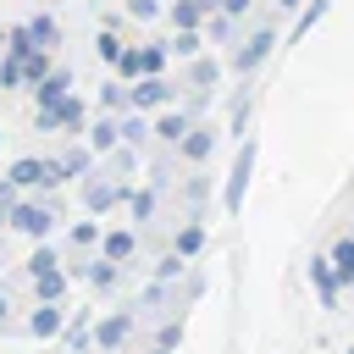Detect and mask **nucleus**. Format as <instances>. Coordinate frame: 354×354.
<instances>
[{"instance_id":"7","label":"nucleus","mask_w":354,"mask_h":354,"mask_svg":"<svg viewBox=\"0 0 354 354\" xmlns=\"http://www.w3.org/2000/svg\"><path fill=\"white\" fill-rule=\"evenodd\" d=\"M122 194H127V183H122V177H111V171H88V177H83V210H88V216L116 210V205H122Z\"/></svg>"},{"instance_id":"23","label":"nucleus","mask_w":354,"mask_h":354,"mask_svg":"<svg viewBox=\"0 0 354 354\" xmlns=\"http://www.w3.org/2000/svg\"><path fill=\"white\" fill-rule=\"evenodd\" d=\"M61 94H72V72H61V66L33 83V105H50V100H61Z\"/></svg>"},{"instance_id":"28","label":"nucleus","mask_w":354,"mask_h":354,"mask_svg":"<svg viewBox=\"0 0 354 354\" xmlns=\"http://www.w3.org/2000/svg\"><path fill=\"white\" fill-rule=\"evenodd\" d=\"M28 33H33L44 50H55V44H61V22H55L50 11H33V17H28Z\"/></svg>"},{"instance_id":"34","label":"nucleus","mask_w":354,"mask_h":354,"mask_svg":"<svg viewBox=\"0 0 354 354\" xmlns=\"http://www.w3.org/2000/svg\"><path fill=\"white\" fill-rule=\"evenodd\" d=\"M332 11V0H310V6H299V22H293V39H310V28L321 22Z\"/></svg>"},{"instance_id":"41","label":"nucleus","mask_w":354,"mask_h":354,"mask_svg":"<svg viewBox=\"0 0 354 354\" xmlns=\"http://www.w3.org/2000/svg\"><path fill=\"white\" fill-rule=\"evenodd\" d=\"M221 11H227V17H238V22H243V17H249V11H254V0H221Z\"/></svg>"},{"instance_id":"36","label":"nucleus","mask_w":354,"mask_h":354,"mask_svg":"<svg viewBox=\"0 0 354 354\" xmlns=\"http://www.w3.org/2000/svg\"><path fill=\"white\" fill-rule=\"evenodd\" d=\"M22 61H28V77H33V83H39V77H50V72H55V66H50V50H44V44H33V50H28V55H22Z\"/></svg>"},{"instance_id":"2","label":"nucleus","mask_w":354,"mask_h":354,"mask_svg":"<svg viewBox=\"0 0 354 354\" xmlns=\"http://www.w3.org/2000/svg\"><path fill=\"white\" fill-rule=\"evenodd\" d=\"M55 221H61V205H55V188H50L44 199H33V194H22V199L11 205V232H22V238H33V243H44V238L55 232Z\"/></svg>"},{"instance_id":"45","label":"nucleus","mask_w":354,"mask_h":354,"mask_svg":"<svg viewBox=\"0 0 354 354\" xmlns=\"http://www.w3.org/2000/svg\"><path fill=\"white\" fill-rule=\"evenodd\" d=\"M277 6H282V11H299V6H304V0H277Z\"/></svg>"},{"instance_id":"4","label":"nucleus","mask_w":354,"mask_h":354,"mask_svg":"<svg viewBox=\"0 0 354 354\" xmlns=\"http://www.w3.org/2000/svg\"><path fill=\"white\" fill-rule=\"evenodd\" d=\"M254 160H260V149L243 138V144H238V160H232V171H227V183H221V210H227V216L243 210V194H249V177H254Z\"/></svg>"},{"instance_id":"47","label":"nucleus","mask_w":354,"mask_h":354,"mask_svg":"<svg viewBox=\"0 0 354 354\" xmlns=\"http://www.w3.org/2000/svg\"><path fill=\"white\" fill-rule=\"evenodd\" d=\"M149 354H171V348H166V343H155V348H149Z\"/></svg>"},{"instance_id":"27","label":"nucleus","mask_w":354,"mask_h":354,"mask_svg":"<svg viewBox=\"0 0 354 354\" xmlns=\"http://www.w3.org/2000/svg\"><path fill=\"white\" fill-rule=\"evenodd\" d=\"M0 88H33V77H28V61H22V55H6V50H0Z\"/></svg>"},{"instance_id":"11","label":"nucleus","mask_w":354,"mask_h":354,"mask_svg":"<svg viewBox=\"0 0 354 354\" xmlns=\"http://www.w3.org/2000/svg\"><path fill=\"white\" fill-rule=\"evenodd\" d=\"M171 155H177V160H188V166H205V160L216 155V127L194 122V127H188V138H183V144H177Z\"/></svg>"},{"instance_id":"1","label":"nucleus","mask_w":354,"mask_h":354,"mask_svg":"<svg viewBox=\"0 0 354 354\" xmlns=\"http://www.w3.org/2000/svg\"><path fill=\"white\" fill-rule=\"evenodd\" d=\"M33 127H39V133L83 138V133H88V105H83V94H61V100H50V105H33Z\"/></svg>"},{"instance_id":"32","label":"nucleus","mask_w":354,"mask_h":354,"mask_svg":"<svg viewBox=\"0 0 354 354\" xmlns=\"http://www.w3.org/2000/svg\"><path fill=\"white\" fill-rule=\"evenodd\" d=\"M122 50H127V39H122V33H116V22H111V28L94 39V55H100L105 66H116V61H122Z\"/></svg>"},{"instance_id":"8","label":"nucleus","mask_w":354,"mask_h":354,"mask_svg":"<svg viewBox=\"0 0 354 354\" xmlns=\"http://www.w3.org/2000/svg\"><path fill=\"white\" fill-rule=\"evenodd\" d=\"M166 105H177V83L166 77V72H149V77H138L133 83V111H166Z\"/></svg>"},{"instance_id":"3","label":"nucleus","mask_w":354,"mask_h":354,"mask_svg":"<svg viewBox=\"0 0 354 354\" xmlns=\"http://www.w3.org/2000/svg\"><path fill=\"white\" fill-rule=\"evenodd\" d=\"M22 194H50V188H61L66 177H61V160L55 155H22V160H11V171H6Z\"/></svg>"},{"instance_id":"21","label":"nucleus","mask_w":354,"mask_h":354,"mask_svg":"<svg viewBox=\"0 0 354 354\" xmlns=\"http://www.w3.org/2000/svg\"><path fill=\"white\" fill-rule=\"evenodd\" d=\"M94 94H100V111H111V116H122V111L133 105V83H127V77H111V83H100Z\"/></svg>"},{"instance_id":"19","label":"nucleus","mask_w":354,"mask_h":354,"mask_svg":"<svg viewBox=\"0 0 354 354\" xmlns=\"http://www.w3.org/2000/svg\"><path fill=\"white\" fill-rule=\"evenodd\" d=\"M216 83H221V61H216V55H194V61H188V83H183V88L210 94Z\"/></svg>"},{"instance_id":"40","label":"nucleus","mask_w":354,"mask_h":354,"mask_svg":"<svg viewBox=\"0 0 354 354\" xmlns=\"http://www.w3.org/2000/svg\"><path fill=\"white\" fill-rule=\"evenodd\" d=\"M155 343H166V348H177V343H183V321H166V326H160V337H155Z\"/></svg>"},{"instance_id":"17","label":"nucleus","mask_w":354,"mask_h":354,"mask_svg":"<svg viewBox=\"0 0 354 354\" xmlns=\"http://www.w3.org/2000/svg\"><path fill=\"white\" fill-rule=\"evenodd\" d=\"M100 243H105V227H100V216H88V221H72V232H66V249H72V254H100Z\"/></svg>"},{"instance_id":"43","label":"nucleus","mask_w":354,"mask_h":354,"mask_svg":"<svg viewBox=\"0 0 354 354\" xmlns=\"http://www.w3.org/2000/svg\"><path fill=\"white\" fill-rule=\"evenodd\" d=\"M11 326H17V321H11V299L0 293V332H11Z\"/></svg>"},{"instance_id":"49","label":"nucleus","mask_w":354,"mask_h":354,"mask_svg":"<svg viewBox=\"0 0 354 354\" xmlns=\"http://www.w3.org/2000/svg\"><path fill=\"white\" fill-rule=\"evenodd\" d=\"M348 232H354V227H348Z\"/></svg>"},{"instance_id":"6","label":"nucleus","mask_w":354,"mask_h":354,"mask_svg":"<svg viewBox=\"0 0 354 354\" xmlns=\"http://www.w3.org/2000/svg\"><path fill=\"white\" fill-rule=\"evenodd\" d=\"M66 304L61 299H33V310H28V321H22V332L28 337H39V343H55L61 332H66Z\"/></svg>"},{"instance_id":"30","label":"nucleus","mask_w":354,"mask_h":354,"mask_svg":"<svg viewBox=\"0 0 354 354\" xmlns=\"http://www.w3.org/2000/svg\"><path fill=\"white\" fill-rule=\"evenodd\" d=\"M166 66H171V44H138V77L166 72Z\"/></svg>"},{"instance_id":"33","label":"nucleus","mask_w":354,"mask_h":354,"mask_svg":"<svg viewBox=\"0 0 354 354\" xmlns=\"http://www.w3.org/2000/svg\"><path fill=\"white\" fill-rule=\"evenodd\" d=\"M171 249L194 260V254L205 249V227H199V221H183V227H177V238H171Z\"/></svg>"},{"instance_id":"26","label":"nucleus","mask_w":354,"mask_h":354,"mask_svg":"<svg viewBox=\"0 0 354 354\" xmlns=\"http://www.w3.org/2000/svg\"><path fill=\"white\" fill-rule=\"evenodd\" d=\"M166 17H171V28H205V17H210V11H205L199 0H171V6H166Z\"/></svg>"},{"instance_id":"18","label":"nucleus","mask_w":354,"mask_h":354,"mask_svg":"<svg viewBox=\"0 0 354 354\" xmlns=\"http://www.w3.org/2000/svg\"><path fill=\"white\" fill-rule=\"evenodd\" d=\"M55 160H61V177H66V183H72V177H88V171H94V160H100V155H94V149H88V138H83V144H66V149H61V155H55Z\"/></svg>"},{"instance_id":"48","label":"nucleus","mask_w":354,"mask_h":354,"mask_svg":"<svg viewBox=\"0 0 354 354\" xmlns=\"http://www.w3.org/2000/svg\"><path fill=\"white\" fill-rule=\"evenodd\" d=\"M0 138H6V133H0Z\"/></svg>"},{"instance_id":"10","label":"nucleus","mask_w":354,"mask_h":354,"mask_svg":"<svg viewBox=\"0 0 354 354\" xmlns=\"http://www.w3.org/2000/svg\"><path fill=\"white\" fill-rule=\"evenodd\" d=\"M188 127H194V111H188V105H183V111H177V105L155 111V138H160L166 149H177V144L188 138Z\"/></svg>"},{"instance_id":"24","label":"nucleus","mask_w":354,"mask_h":354,"mask_svg":"<svg viewBox=\"0 0 354 354\" xmlns=\"http://www.w3.org/2000/svg\"><path fill=\"white\" fill-rule=\"evenodd\" d=\"M61 337H66V348H72V354H83V348L94 343V321H88V310H72V321H66V332H61Z\"/></svg>"},{"instance_id":"31","label":"nucleus","mask_w":354,"mask_h":354,"mask_svg":"<svg viewBox=\"0 0 354 354\" xmlns=\"http://www.w3.org/2000/svg\"><path fill=\"white\" fill-rule=\"evenodd\" d=\"M326 254H332V266H337V277H343V288H348V282H354V232H343Z\"/></svg>"},{"instance_id":"29","label":"nucleus","mask_w":354,"mask_h":354,"mask_svg":"<svg viewBox=\"0 0 354 354\" xmlns=\"http://www.w3.org/2000/svg\"><path fill=\"white\" fill-rule=\"evenodd\" d=\"M205 39H210V44H232V39H238V17L210 11V17H205Z\"/></svg>"},{"instance_id":"46","label":"nucleus","mask_w":354,"mask_h":354,"mask_svg":"<svg viewBox=\"0 0 354 354\" xmlns=\"http://www.w3.org/2000/svg\"><path fill=\"white\" fill-rule=\"evenodd\" d=\"M199 6H205V11H221V0H199Z\"/></svg>"},{"instance_id":"12","label":"nucleus","mask_w":354,"mask_h":354,"mask_svg":"<svg viewBox=\"0 0 354 354\" xmlns=\"http://www.w3.org/2000/svg\"><path fill=\"white\" fill-rule=\"evenodd\" d=\"M310 288H315V299H321L326 310L337 304V293H343V277H337L332 254H315V260H310Z\"/></svg>"},{"instance_id":"15","label":"nucleus","mask_w":354,"mask_h":354,"mask_svg":"<svg viewBox=\"0 0 354 354\" xmlns=\"http://www.w3.org/2000/svg\"><path fill=\"white\" fill-rule=\"evenodd\" d=\"M122 205H127L133 221H155V210H160V188H155V183H127Z\"/></svg>"},{"instance_id":"16","label":"nucleus","mask_w":354,"mask_h":354,"mask_svg":"<svg viewBox=\"0 0 354 354\" xmlns=\"http://www.w3.org/2000/svg\"><path fill=\"white\" fill-rule=\"evenodd\" d=\"M66 282H72L66 260H55V266H44V271H33V277H28L33 299H66Z\"/></svg>"},{"instance_id":"38","label":"nucleus","mask_w":354,"mask_h":354,"mask_svg":"<svg viewBox=\"0 0 354 354\" xmlns=\"http://www.w3.org/2000/svg\"><path fill=\"white\" fill-rule=\"evenodd\" d=\"M116 77L138 83V44H127V50H122V61H116Z\"/></svg>"},{"instance_id":"42","label":"nucleus","mask_w":354,"mask_h":354,"mask_svg":"<svg viewBox=\"0 0 354 354\" xmlns=\"http://www.w3.org/2000/svg\"><path fill=\"white\" fill-rule=\"evenodd\" d=\"M183 194H188V205H199V199H205V194H210V183H205V177H194V183H188V188H183Z\"/></svg>"},{"instance_id":"39","label":"nucleus","mask_w":354,"mask_h":354,"mask_svg":"<svg viewBox=\"0 0 354 354\" xmlns=\"http://www.w3.org/2000/svg\"><path fill=\"white\" fill-rule=\"evenodd\" d=\"M127 17H133V22H155L160 6H155V0H127Z\"/></svg>"},{"instance_id":"37","label":"nucleus","mask_w":354,"mask_h":354,"mask_svg":"<svg viewBox=\"0 0 354 354\" xmlns=\"http://www.w3.org/2000/svg\"><path fill=\"white\" fill-rule=\"evenodd\" d=\"M243 127H249V88L232 100V116H227V133H238V138H243Z\"/></svg>"},{"instance_id":"20","label":"nucleus","mask_w":354,"mask_h":354,"mask_svg":"<svg viewBox=\"0 0 354 354\" xmlns=\"http://www.w3.org/2000/svg\"><path fill=\"white\" fill-rule=\"evenodd\" d=\"M100 254H111V260H122V266H127V260L138 254V232H133V227H105Z\"/></svg>"},{"instance_id":"5","label":"nucleus","mask_w":354,"mask_h":354,"mask_svg":"<svg viewBox=\"0 0 354 354\" xmlns=\"http://www.w3.org/2000/svg\"><path fill=\"white\" fill-rule=\"evenodd\" d=\"M271 44H277V28H249V33L238 39V50H232V72H238V77H254V72L266 66Z\"/></svg>"},{"instance_id":"22","label":"nucleus","mask_w":354,"mask_h":354,"mask_svg":"<svg viewBox=\"0 0 354 354\" xmlns=\"http://www.w3.org/2000/svg\"><path fill=\"white\" fill-rule=\"evenodd\" d=\"M171 55L177 61H194V55H205V28H171Z\"/></svg>"},{"instance_id":"14","label":"nucleus","mask_w":354,"mask_h":354,"mask_svg":"<svg viewBox=\"0 0 354 354\" xmlns=\"http://www.w3.org/2000/svg\"><path fill=\"white\" fill-rule=\"evenodd\" d=\"M83 138H88V149H94V155L105 160V155H111V149L122 144V122H116L111 111H100V116L88 122V133H83Z\"/></svg>"},{"instance_id":"9","label":"nucleus","mask_w":354,"mask_h":354,"mask_svg":"<svg viewBox=\"0 0 354 354\" xmlns=\"http://www.w3.org/2000/svg\"><path fill=\"white\" fill-rule=\"evenodd\" d=\"M127 337H133V310H111L105 321H94V348H100V354L127 348Z\"/></svg>"},{"instance_id":"44","label":"nucleus","mask_w":354,"mask_h":354,"mask_svg":"<svg viewBox=\"0 0 354 354\" xmlns=\"http://www.w3.org/2000/svg\"><path fill=\"white\" fill-rule=\"evenodd\" d=\"M6 227H11V205L0 199V232H6Z\"/></svg>"},{"instance_id":"25","label":"nucleus","mask_w":354,"mask_h":354,"mask_svg":"<svg viewBox=\"0 0 354 354\" xmlns=\"http://www.w3.org/2000/svg\"><path fill=\"white\" fill-rule=\"evenodd\" d=\"M105 171H111V177H122V183H127V177H133V171H138V144H116V149H111V155H105Z\"/></svg>"},{"instance_id":"35","label":"nucleus","mask_w":354,"mask_h":354,"mask_svg":"<svg viewBox=\"0 0 354 354\" xmlns=\"http://www.w3.org/2000/svg\"><path fill=\"white\" fill-rule=\"evenodd\" d=\"M177 271H188V254H177V249H166V254L155 260V277H160V282H177Z\"/></svg>"},{"instance_id":"13","label":"nucleus","mask_w":354,"mask_h":354,"mask_svg":"<svg viewBox=\"0 0 354 354\" xmlns=\"http://www.w3.org/2000/svg\"><path fill=\"white\" fill-rule=\"evenodd\" d=\"M83 282H88L94 293H116V288H122V260H111V254H88Z\"/></svg>"}]
</instances>
